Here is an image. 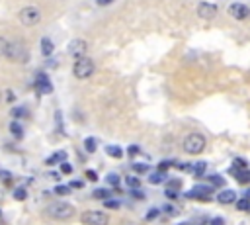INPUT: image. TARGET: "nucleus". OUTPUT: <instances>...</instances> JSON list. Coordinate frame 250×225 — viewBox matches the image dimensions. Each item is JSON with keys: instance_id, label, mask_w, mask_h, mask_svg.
<instances>
[{"instance_id": "nucleus-1", "label": "nucleus", "mask_w": 250, "mask_h": 225, "mask_svg": "<svg viewBox=\"0 0 250 225\" xmlns=\"http://www.w3.org/2000/svg\"><path fill=\"white\" fill-rule=\"evenodd\" d=\"M43 213H45L47 217L55 219V221H66V219H70V217L76 213V209H74L72 203H66V202H51V203L45 207Z\"/></svg>"}, {"instance_id": "nucleus-2", "label": "nucleus", "mask_w": 250, "mask_h": 225, "mask_svg": "<svg viewBox=\"0 0 250 225\" xmlns=\"http://www.w3.org/2000/svg\"><path fill=\"white\" fill-rule=\"evenodd\" d=\"M205 145H207L205 135H201V133H197V131L188 133V135L184 137V141H182V149H184V153H188V155H199V153H203Z\"/></svg>"}, {"instance_id": "nucleus-3", "label": "nucleus", "mask_w": 250, "mask_h": 225, "mask_svg": "<svg viewBox=\"0 0 250 225\" xmlns=\"http://www.w3.org/2000/svg\"><path fill=\"white\" fill-rule=\"evenodd\" d=\"M29 49L20 43V41H8V47H6V55L4 59L12 61V63H27L29 61Z\"/></svg>"}, {"instance_id": "nucleus-4", "label": "nucleus", "mask_w": 250, "mask_h": 225, "mask_svg": "<svg viewBox=\"0 0 250 225\" xmlns=\"http://www.w3.org/2000/svg\"><path fill=\"white\" fill-rule=\"evenodd\" d=\"M94 68H96L94 61H92L88 55H84V57H78V59H76V63H74V67H72V74H74V78H78V80H86V78H90V76L94 74Z\"/></svg>"}, {"instance_id": "nucleus-5", "label": "nucleus", "mask_w": 250, "mask_h": 225, "mask_svg": "<svg viewBox=\"0 0 250 225\" xmlns=\"http://www.w3.org/2000/svg\"><path fill=\"white\" fill-rule=\"evenodd\" d=\"M18 20L20 23H23L25 27H33L41 22V10L35 8V6H23L20 12H18Z\"/></svg>"}, {"instance_id": "nucleus-6", "label": "nucleus", "mask_w": 250, "mask_h": 225, "mask_svg": "<svg viewBox=\"0 0 250 225\" xmlns=\"http://www.w3.org/2000/svg\"><path fill=\"white\" fill-rule=\"evenodd\" d=\"M80 219L84 225H107L109 223V215L105 211H100V209H88L82 213Z\"/></svg>"}, {"instance_id": "nucleus-7", "label": "nucleus", "mask_w": 250, "mask_h": 225, "mask_svg": "<svg viewBox=\"0 0 250 225\" xmlns=\"http://www.w3.org/2000/svg\"><path fill=\"white\" fill-rule=\"evenodd\" d=\"M186 198L189 200H199V202H211L213 198V186H193L189 192H186Z\"/></svg>"}, {"instance_id": "nucleus-8", "label": "nucleus", "mask_w": 250, "mask_h": 225, "mask_svg": "<svg viewBox=\"0 0 250 225\" xmlns=\"http://www.w3.org/2000/svg\"><path fill=\"white\" fill-rule=\"evenodd\" d=\"M195 14H197V18H201L205 22H211V20L217 18L219 8H217V4H211V2H199L197 8H195Z\"/></svg>"}, {"instance_id": "nucleus-9", "label": "nucleus", "mask_w": 250, "mask_h": 225, "mask_svg": "<svg viewBox=\"0 0 250 225\" xmlns=\"http://www.w3.org/2000/svg\"><path fill=\"white\" fill-rule=\"evenodd\" d=\"M227 14H229L230 18L242 22V20H248V18H250V6L242 4V2H232V4H229Z\"/></svg>"}, {"instance_id": "nucleus-10", "label": "nucleus", "mask_w": 250, "mask_h": 225, "mask_svg": "<svg viewBox=\"0 0 250 225\" xmlns=\"http://www.w3.org/2000/svg\"><path fill=\"white\" fill-rule=\"evenodd\" d=\"M86 51H88V41L86 39H72L70 43H68V53L72 55V57H84L86 55Z\"/></svg>"}, {"instance_id": "nucleus-11", "label": "nucleus", "mask_w": 250, "mask_h": 225, "mask_svg": "<svg viewBox=\"0 0 250 225\" xmlns=\"http://www.w3.org/2000/svg\"><path fill=\"white\" fill-rule=\"evenodd\" d=\"M35 88H37L41 94H51V92H53V84H51V80H49V76H47L45 72H37Z\"/></svg>"}, {"instance_id": "nucleus-12", "label": "nucleus", "mask_w": 250, "mask_h": 225, "mask_svg": "<svg viewBox=\"0 0 250 225\" xmlns=\"http://www.w3.org/2000/svg\"><path fill=\"white\" fill-rule=\"evenodd\" d=\"M217 202H219V203H223V205L236 203V192H234V190H223V192H219Z\"/></svg>"}, {"instance_id": "nucleus-13", "label": "nucleus", "mask_w": 250, "mask_h": 225, "mask_svg": "<svg viewBox=\"0 0 250 225\" xmlns=\"http://www.w3.org/2000/svg\"><path fill=\"white\" fill-rule=\"evenodd\" d=\"M230 174H234L240 184H250V168H242V170L230 168Z\"/></svg>"}, {"instance_id": "nucleus-14", "label": "nucleus", "mask_w": 250, "mask_h": 225, "mask_svg": "<svg viewBox=\"0 0 250 225\" xmlns=\"http://www.w3.org/2000/svg\"><path fill=\"white\" fill-rule=\"evenodd\" d=\"M53 49H55L53 41H51L49 37H43V39H41V53H43L45 57H49V55L53 53Z\"/></svg>"}, {"instance_id": "nucleus-15", "label": "nucleus", "mask_w": 250, "mask_h": 225, "mask_svg": "<svg viewBox=\"0 0 250 225\" xmlns=\"http://www.w3.org/2000/svg\"><path fill=\"white\" fill-rule=\"evenodd\" d=\"M105 153H107L111 158H121V157H123V149L117 147V145H107V147H105Z\"/></svg>"}, {"instance_id": "nucleus-16", "label": "nucleus", "mask_w": 250, "mask_h": 225, "mask_svg": "<svg viewBox=\"0 0 250 225\" xmlns=\"http://www.w3.org/2000/svg\"><path fill=\"white\" fill-rule=\"evenodd\" d=\"M62 160H66V153L64 151H57L55 155H51L47 158V164H57V162H62Z\"/></svg>"}, {"instance_id": "nucleus-17", "label": "nucleus", "mask_w": 250, "mask_h": 225, "mask_svg": "<svg viewBox=\"0 0 250 225\" xmlns=\"http://www.w3.org/2000/svg\"><path fill=\"white\" fill-rule=\"evenodd\" d=\"M92 196L96 198V200H107V198H111V192L107 190V188H96L94 192H92Z\"/></svg>"}, {"instance_id": "nucleus-18", "label": "nucleus", "mask_w": 250, "mask_h": 225, "mask_svg": "<svg viewBox=\"0 0 250 225\" xmlns=\"http://www.w3.org/2000/svg\"><path fill=\"white\" fill-rule=\"evenodd\" d=\"M205 168H207V162H203V160H201V162H197V164H193V166H191V172H193V176H197V178H199V176H203V174H205Z\"/></svg>"}, {"instance_id": "nucleus-19", "label": "nucleus", "mask_w": 250, "mask_h": 225, "mask_svg": "<svg viewBox=\"0 0 250 225\" xmlns=\"http://www.w3.org/2000/svg\"><path fill=\"white\" fill-rule=\"evenodd\" d=\"M131 168H133V172H135V174H145V172H148V168H150V166H148V164H145V162H133V166H131Z\"/></svg>"}, {"instance_id": "nucleus-20", "label": "nucleus", "mask_w": 250, "mask_h": 225, "mask_svg": "<svg viewBox=\"0 0 250 225\" xmlns=\"http://www.w3.org/2000/svg\"><path fill=\"white\" fill-rule=\"evenodd\" d=\"M10 131H12V133H14V137H18V139L23 135V129H21L20 121H12V123H10Z\"/></svg>"}, {"instance_id": "nucleus-21", "label": "nucleus", "mask_w": 250, "mask_h": 225, "mask_svg": "<svg viewBox=\"0 0 250 225\" xmlns=\"http://www.w3.org/2000/svg\"><path fill=\"white\" fill-rule=\"evenodd\" d=\"M119 182H121V178H119V174H115V172H111V174L105 176V184H109V186H113V188H115Z\"/></svg>"}, {"instance_id": "nucleus-22", "label": "nucleus", "mask_w": 250, "mask_h": 225, "mask_svg": "<svg viewBox=\"0 0 250 225\" xmlns=\"http://www.w3.org/2000/svg\"><path fill=\"white\" fill-rule=\"evenodd\" d=\"M209 182H211V186H213V188H221V186L225 184V180H223V176H217V174H213V176H209Z\"/></svg>"}, {"instance_id": "nucleus-23", "label": "nucleus", "mask_w": 250, "mask_h": 225, "mask_svg": "<svg viewBox=\"0 0 250 225\" xmlns=\"http://www.w3.org/2000/svg\"><path fill=\"white\" fill-rule=\"evenodd\" d=\"M27 198V192H25V188H16L14 190V200H18V202H23Z\"/></svg>"}, {"instance_id": "nucleus-24", "label": "nucleus", "mask_w": 250, "mask_h": 225, "mask_svg": "<svg viewBox=\"0 0 250 225\" xmlns=\"http://www.w3.org/2000/svg\"><path fill=\"white\" fill-rule=\"evenodd\" d=\"M84 147H86L88 153H94V151H96V139H94V137H86Z\"/></svg>"}, {"instance_id": "nucleus-25", "label": "nucleus", "mask_w": 250, "mask_h": 225, "mask_svg": "<svg viewBox=\"0 0 250 225\" xmlns=\"http://www.w3.org/2000/svg\"><path fill=\"white\" fill-rule=\"evenodd\" d=\"M232 168L234 170H242V168H248V162L244 158H234L232 160Z\"/></svg>"}, {"instance_id": "nucleus-26", "label": "nucleus", "mask_w": 250, "mask_h": 225, "mask_svg": "<svg viewBox=\"0 0 250 225\" xmlns=\"http://www.w3.org/2000/svg\"><path fill=\"white\" fill-rule=\"evenodd\" d=\"M162 180H164V172H154V174L148 176V182L150 184H160Z\"/></svg>"}, {"instance_id": "nucleus-27", "label": "nucleus", "mask_w": 250, "mask_h": 225, "mask_svg": "<svg viewBox=\"0 0 250 225\" xmlns=\"http://www.w3.org/2000/svg\"><path fill=\"white\" fill-rule=\"evenodd\" d=\"M104 205L107 207V209H119V202L117 200H111V198H107V200H104Z\"/></svg>"}, {"instance_id": "nucleus-28", "label": "nucleus", "mask_w": 250, "mask_h": 225, "mask_svg": "<svg viewBox=\"0 0 250 225\" xmlns=\"http://www.w3.org/2000/svg\"><path fill=\"white\" fill-rule=\"evenodd\" d=\"M236 209H240V211H242V209H244V211L250 209V200H248V198L238 200V202H236Z\"/></svg>"}, {"instance_id": "nucleus-29", "label": "nucleus", "mask_w": 250, "mask_h": 225, "mask_svg": "<svg viewBox=\"0 0 250 225\" xmlns=\"http://www.w3.org/2000/svg\"><path fill=\"white\" fill-rule=\"evenodd\" d=\"M12 115L14 117H27V110L25 108H12Z\"/></svg>"}, {"instance_id": "nucleus-30", "label": "nucleus", "mask_w": 250, "mask_h": 225, "mask_svg": "<svg viewBox=\"0 0 250 225\" xmlns=\"http://www.w3.org/2000/svg\"><path fill=\"white\" fill-rule=\"evenodd\" d=\"M125 182H127V184H129L131 188H139V186H141V182H139V178H137V176H133V174H129V176L125 178Z\"/></svg>"}, {"instance_id": "nucleus-31", "label": "nucleus", "mask_w": 250, "mask_h": 225, "mask_svg": "<svg viewBox=\"0 0 250 225\" xmlns=\"http://www.w3.org/2000/svg\"><path fill=\"white\" fill-rule=\"evenodd\" d=\"M158 213H160V209H156V207H152V209H148V211H146V215H145V219H146V221H154V219L158 217Z\"/></svg>"}, {"instance_id": "nucleus-32", "label": "nucleus", "mask_w": 250, "mask_h": 225, "mask_svg": "<svg viewBox=\"0 0 250 225\" xmlns=\"http://www.w3.org/2000/svg\"><path fill=\"white\" fill-rule=\"evenodd\" d=\"M72 170H74V168H72L70 162H66V160L61 162V172H62V174H72Z\"/></svg>"}, {"instance_id": "nucleus-33", "label": "nucleus", "mask_w": 250, "mask_h": 225, "mask_svg": "<svg viewBox=\"0 0 250 225\" xmlns=\"http://www.w3.org/2000/svg\"><path fill=\"white\" fill-rule=\"evenodd\" d=\"M139 153H141V147H139V145H129V147H127V155H129V157H137Z\"/></svg>"}, {"instance_id": "nucleus-34", "label": "nucleus", "mask_w": 250, "mask_h": 225, "mask_svg": "<svg viewBox=\"0 0 250 225\" xmlns=\"http://www.w3.org/2000/svg\"><path fill=\"white\" fill-rule=\"evenodd\" d=\"M6 47H8V39L0 35V57H4V55H6Z\"/></svg>"}, {"instance_id": "nucleus-35", "label": "nucleus", "mask_w": 250, "mask_h": 225, "mask_svg": "<svg viewBox=\"0 0 250 225\" xmlns=\"http://www.w3.org/2000/svg\"><path fill=\"white\" fill-rule=\"evenodd\" d=\"M68 192H70V186H57L55 188V194H59V196H64Z\"/></svg>"}, {"instance_id": "nucleus-36", "label": "nucleus", "mask_w": 250, "mask_h": 225, "mask_svg": "<svg viewBox=\"0 0 250 225\" xmlns=\"http://www.w3.org/2000/svg\"><path fill=\"white\" fill-rule=\"evenodd\" d=\"M170 164H174V160H162V162L158 164V172H164V170H166Z\"/></svg>"}, {"instance_id": "nucleus-37", "label": "nucleus", "mask_w": 250, "mask_h": 225, "mask_svg": "<svg viewBox=\"0 0 250 225\" xmlns=\"http://www.w3.org/2000/svg\"><path fill=\"white\" fill-rule=\"evenodd\" d=\"M68 186H70V188H74V190H80V188L84 186V182H82V180H72Z\"/></svg>"}, {"instance_id": "nucleus-38", "label": "nucleus", "mask_w": 250, "mask_h": 225, "mask_svg": "<svg viewBox=\"0 0 250 225\" xmlns=\"http://www.w3.org/2000/svg\"><path fill=\"white\" fill-rule=\"evenodd\" d=\"M131 196H133V198H137V200H143V198H145V196H143V192H139L137 188H131Z\"/></svg>"}, {"instance_id": "nucleus-39", "label": "nucleus", "mask_w": 250, "mask_h": 225, "mask_svg": "<svg viewBox=\"0 0 250 225\" xmlns=\"http://www.w3.org/2000/svg\"><path fill=\"white\" fill-rule=\"evenodd\" d=\"M209 225H225V219H223V217H213V219L209 221Z\"/></svg>"}, {"instance_id": "nucleus-40", "label": "nucleus", "mask_w": 250, "mask_h": 225, "mask_svg": "<svg viewBox=\"0 0 250 225\" xmlns=\"http://www.w3.org/2000/svg\"><path fill=\"white\" fill-rule=\"evenodd\" d=\"M164 211H166V213H172V215H176V213H178V211H176L172 205H164Z\"/></svg>"}, {"instance_id": "nucleus-41", "label": "nucleus", "mask_w": 250, "mask_h": 225, "mask_svg": "<svg viewBox=\"0 0 250 225\" xmlns=\"http://www.w3.org/2000/svg\"><path fill=\"white\" fill-rule=\"evenodd\" d=\"M14 98H16V96H14V92H10V90H8V92H6V102H14Z\"/></svg>"}, {"instance_id": "nucleus-42", "label": "nucleus", "mask_w": 250, "mask_h": 225, "mask_svg": "<svg viewBox=\"0 0 250 225\" xmlns=\"http://www.w3.org/2000/svg\"><path fill=\"white\" fill-rule=\"evenodd\" d=\"M170 186H172V188H180L182 182H180V180H170Z\"/></svg>"}, {"instance_id": "nucleus-43", "label": "nucleus", "mask_w": 250, "mask_h": 225, "mask_svg": "<svg viewBox=\"0 0 250 225\" xmlns=\"http://www.w3.org/2000/svg\"><path fill=\"white\" fill-rule=\"evenodd\" d=\"M166 196H168V198H172V200H176V198H178V194H176V192H172V190H166Z\"/></svg>"}, {"instance_id": "nucleus-44", "label": "nucleus", "mask_w": 250, "mask_h": 225, "mask_svg": "<svg viewBox=\"0 0 250 225\" xmlns=\"http://www.w3.org/2000/svg\"><path fill=\"white\" fill-rule=\"evenodd\" d=\"M86 176H88L90 180H96V178H98V176H96V172H92V170H88V172H86Z\"/></svg>"}, {"instance_id": "nucleus-45", "label": "nucleus", "mask_w": 250, "mask_h": 225, "mask_svg": "<svg viewBox=\"0 0 250 225\" xmlns=\"http://www.w3.org/2000/svg\"><path fill=\"white\" fill-rule=\"evenodd\" d=\"M111 2H113V0H98L100 6H107V4H111Z\"/></svg>"}, {"instance_id": "nucleus-46", "label": "nucleus", "mask_w": 250, "mask_h": 225, "mask_svg": "<svg viewBox=\"0 0 250 225\" xmlns=\"http://www.w3.org/2000/svg\"><path fill=\"white\" fill-rule=\"evenodd\" d=\"M244 198H248V200H250V190H246V194H244Z\"/></svg>"}, {"instance_id": "nucleus-47", "label": "nucleus", "mask_w": 250, "mask_h": 225, "mask_svg": "<svg viewBox=\"0 0 250 225\" xmlns=\"http://www.w3.org/2000/svg\"><path fill=\"white\" fill-rule=\"evenodd\" d=\"M123 225H139V223H131V221H127V223H123Z\"/></svg>"}, {"instance_id": "nucleus-48", "label": "nucleus", "mask_w": 250, "mask_h": 225, "mask_svg": "<svg viewBox=\"0 0 250 225\" xmlns=\"http://www.w3.org/2000/svg\"><path fill=\"white\" fill-rule=\"evenodd\" d=\"M180 225H193V223H189V221H184V223H180Z\"/></svg>"}, {"instance_id": "nucleus-49", "label": "nucleus", "mask_w": 250, "mask_h": 225, "mask_svg": "<svg viewBox=\"0 0 250 225\" xmlns=\"http://www.w3.org/2000/svg\"><path fill=\"white\" fill-rule=\"evenodd\" d=\"M0 98H2V96H0Z\"/></svg>"}]
</instances>
